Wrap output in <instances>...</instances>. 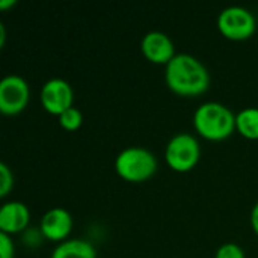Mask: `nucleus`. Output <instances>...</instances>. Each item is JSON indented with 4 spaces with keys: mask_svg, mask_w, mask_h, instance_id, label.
Segmentation results:
<instances>
[{
    "mask_svg": "<svg viewBox=\"0 0 258 258\" xmlns=\"http://www.w3.org/2000/svg\"><path fill=\"white\" fill-rule=\"evenodd\" d=\"M165 82L172 92L181 97H194L209 89L210 74L195 56L178 53L165 68Z\"/></svg>",
    "mask_w": 258,
    "mask_h": 258,
    "instance_id": "nucleus-1",
    "label": "nucleus"
},
{
    "mask_svg": "<svg viewBox=\"0 0 258 258\" xmlns=\"http://www.w3.org/2000/svg\"><path fill=\"white\" fill-rule=\"evenodd\" d=\"M194 125L203 138L209 141H224L236 130V115L222 103L206 101L197 107Z\"/></svg>",
    "mask_w": 258,
    "mask_h": 258,
    "instance_id": "nucleus-2",
    "label": "nucleus"
},
{
    "mask_svg": "<svg viewBox=\"0 0 258 258\" xmlns=\"http://www.w3.org/2000/svg\"><path fill=\"white\" fill-rule=\"evenodd\" d=\"M115 171L127 181L141 183L156 174L157 159L144 147H127L116 156Z\"/></svg>",
    "mask_w": 258,
    "mask_h": 258,
    "instance_id": "nucleus-3",
    "label": "nucleus"
},
{
    "mask_svg": "<svg viewBox=\"0 0 258 258\" xmlns=\"http://www.w3.org/2000/svg\"><path fill=\"white\" fill-rule=\"evenodd\" d=\"M200 156L201 147L198 139L186 132L174 135L165 148V160L177 172H187L194 169Z\"/></svg>",
    "mask_w": 258,
    "mask_h": 258,
    "instance_id": "nucleus-4",
    "label": "nucleus"
},
{
    "mask_svg": "<svg viewBox=\"0 0 258 258\" xmlns=\"http://www.w3.org/2000/svg\"><path fill=\"white\" fill-rule=\"evenodd\" d=\"M219 32L234 41L248 39L257 29V20L254 14L243 6H227L218 15Z\"/></svg>",
    "mask_w": 258,
    "mask_h": 258,
    "instance_id": "nucleus-5",
    "label": "nucleus"
},
{
    "mask_svg": "<svg viewBox=\"0 0 258 258\" xmlns=\"http://www.w3.org/2000/svg\"><path fill=\"white\" fill-rule=\"evenodd\" d=\"M30 100V88L24 77L8 74L0 80V112L17 115L23 112Z\"/></svg>",
    "mask_w": 258,
    "mask_h": 258,
    "instance_id": "nucleus-6",
    "label": "nucleus"
},
{
    "mask_svg": "<svg viewBox=\"0 0 258 258\" xmlns=\"http://www.w3.org/2000/svg\"><path fill=\"white\" fill-rule=\"evenodd\" d=\"M41 104L51 115H62L65 110L73 107L74 91L70 82L60 77L47 80L41 88Z\"/></svg>",
    "mask_w": 258,
    "mask_h": 258,
    "instance_id": "nucleus-7",
    "label": "nucleus"
},
{
    "mask_svg": "<svg viewBox=\"0 0 258 258\" xmlns=\"http://www.w3.org/2000/svg\"><path fill=\"white\" fill-rule=\"evenodd\" d=\"M39 230L44 239L63 242L73 230V216L63 207H51L42 215Z\"/></svg>",
    "mask_w": 258,
    "mask_h": 258,
    "instance_id": "nucleus-8",
    "label": "nucleus"
},
{
    "mask_svg": "<svg viewBox=\"0 0 258 258\" xmlns=\"http://www.w3.org/2000/svg\"><path fill=\"white\" fill-rule=\"evenodd\" d=\"M141 50L150 62L160 63L165 67L175 56V47L172 39L160 30H151L145 33L141 41Z\"/></svg>",
    "mask_w": 258,
    "mask_h": 258,
    "instance_id": "nucleus-9",
    "label": "nucleus"
},
{
    "mask_svg": "<svg viewBox=\"0 0 258 258\" xmlns=\"http://www.w3.org/2000/svg\"><path fill=\"white\" fill-rule=\"evenodd\" d=\"M30 221V212L21 201H8L0 209V231L9 236L26 231Z\"/></svg>",
    "mask_w": 258,
    "mask_h": 258,
    "instance_id": "nucleus-10",
    "label": "nucleus"
},
{
    "mask_svg": "<svg viewBox=\"0 0 258 258\" xmlns=\"http://www.w3.org/2000/svg\"><path fill=\"white\" fill-rule=\"evenodd\" d=\"M51 258H97V251L88 240L67 239L53 249Z\"/></svg>",
    "mask_w": 258,
    "mask_h": 258,
    "instance_id": "nucleus-11",
    "label": "nucleus"
},
{
    "mask_svg": "<svg viewBox=\"0 0 258 258\" xmlns=\"http://www.w3.org/2000/svg\"><path fill=\"white\" fill-rule=\"evenodd\" d=\"M236 130L246 139H258V107L242 109L236 115Z\"/></svg>",
    "mask_w": 258,
    "mask_h": 258,
    "instance_id": "nucleus-12",
    "label": "nucleus"
},
{
    "mask_svg": "<svg viewBox=\"0 0 258 258\" xmlns=\"http://www.w3.org/2000/svg\"><path fill=\"white\" fill-rule=\"evenodd\" d=\"M59 124H60L62 128H65L68 132H74V130L80 128V125L83 124V113H82V110L74 107V106L70 107L62 115H59Z\"/></svg>",
    "mask_w": 258,
    "mask_h": 258,
    "instance_id": "nucleus-13",
    "label": "nucleus"
},
{
    "mask_svg": "<svg viewBox=\"0 0 258 258\" xmlns=\"http://www.w3.org/2000/svg\"><path fill=\"white\" fill-rule=\"evenodd\" d=\"M215 258H246V255L240 245L234 242H227L216 249Z\"/></svg>",
    "mask_w": 258,
    "mask_h": 258,
    "instance_id": "nucleus-14",
    "label": "nucleus"
},
{
    "mask_svg": "<svg viewBox=\"0 0 258 258\" xmlns=\"http://www.w3.org/2000/svg\"><path fill=\"white\" fill-rule=\"evenodd\" d=\"M14 187V175L6 163H0V197L5 198Z\"/></svg>",
    "mask_w": 258,
    "mask_h": 258,
    "instance_id": "nucleus-15",
    "label": "nucleus"
},
{
    "mask_svg": "<svg viewBox=\"0 0 258 258\" xmlns=\"http://www.w3.org/2000/svg\"><path fill=\"white\" fill-rule=\"evenodd\" d=\"M15 246L9 234L0 231V258H14Z\"/></svg>",
    "mask_w": 258,
    "mask_h": 258,
    "instance_id": "nucleus-16",
    "label": "nucleus"
},
{
    "mask_svg": "<svg viewBox=\"0 0 258 258\" xmlns=\"http://www.w3.org/2000/svg\"><path fill=\"white\" fill-rule=\"evenodd\" d=\"M23 239H24V242L27 245L36 246V245H39L41 239H44V236H42V233H41L39 228H38V231H36V228H30V230H26L24 231V237Z\"/></svg>",
    "mask_w": 258,
    "mask_h": 258,
    "instance_id": "nucleus-17",
    "label": "nucleus"
},
{
    "mask_svg": "<svg viewBox=\"0 0 258 258\" xmlns=\"http://www.w3.org/2000/svg\"><path fill=\"white\" fill-rule=\"evenodd\" d=\"M251 225H252V230L255 231V234L258 236V201L254 204V207L251 210Z\"/></svg>",
    "mask_w": 258,
    "mask_h": 258,
    "instance_id": "nucleus-18",
    "label": "nucleus"
},
{
    "mask_svg": "<svg viewBox=\"0 0 258 258\" xmlns=\"http://www.w3.org/2000/svg\"><path fill=\"white\" fill-rule=\"evenodd\" d=\"M15 3H17L15 0H2V2H0V9L5 11V9H8V8H11V6H14Z\"/></svg>",
    "mask_w": 258,
    "mask_h": 258,
    "instance_id": "nucleus-19",
    "label": "nucleus"
},
{
    "mask_svg": "<svg viewBox=\"0 0 258 258\" xmlns=\"http://www.w3.org/2000/svg\"><path fill=\"white\" fill-rule=\"evenodd\" d=\"M5 38H6V32H5V26L0 24V47L5 45Z\"/></svg>",
    "mask_w": 258,
    "mask_h": 258,
    "instance_id": "nucleus-20",
    "label": "nucleus"
}]
</instances>
